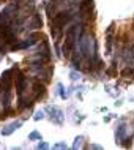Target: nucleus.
Segmentation results:
<instances>
[{
	"label": "nucleus",
	"instance_id": "obj_1",
	"mask_svg": "<svg viewBox=\"0 0 134 150\" xmlns=\"http://www.w3.org/2000/svg\"><path fill=\"white\" fill-rule=\"evenodd\" d=\"M73 19L71 11H62V13H57L54 18H52V35L55 38H59L63 32V27L66 24H70Z\"/></svg>",
	"mask_w": 134,
	"mask_h": 150
},
{
	"label": "nucleus",
	"instance_id": "obj_2",
	"mask_svg": "<svg viewBox=\"0 0 134 150\" xmlns=\"http://www.w3.org/2000/svg\"><path fill=\"white\" fill-rule=\"evenodd\" d=\"M78 32H79L78 24H73V25H70V29L66 30V40H65V46H63V55L65 57H71V54L74 52L76 43H78V40H79Z\"/></svg>",
	"mask_w": 134,
	"mask_h": 150
},
{
	"label": "nucleus",
	"instance_id": "obj_3",
	"mask_svg": "<svg viewBox=\"0 0 134 150\" xmlns=\"http://www.w3.org/2000/svg\"><path fill=\"white\" fill-rule=\"evenodd\" d=\"M25 87H27V78L22 74L21 71H18V78H16V92H18V100L24 96Z\"/></svg>",
	"mask_w": 134,
	"mask_h": 150
},
{
	"label": "nucleus",
	"instance_id": "obj_4",
	"mask_svg": "<svg viewBox=\"0 0 134 150\" xmlns=\"http://www.w3.org/2000/svg\"><path fill=\"white\" fill-rule=\"evenodd\" d=\"M33 88H35V95H33V100H39L46 95V86L41 84L39 81H33Z\"/></svg>",
	"mask_w": 134,
	"mask_h": 150
},
{
	"label": "nucleus",
	"instance_id": "obj_5",
	"mask_svg": "<svg viewBox=\"0 0 134 150\" xmlns=\"http://www.w3.org/2000/svg\"><path fill=\"white\" fill-rule=\"evenodd\" d=\"M38 36H39V35H32L28 40H25V41H22V43H19V44H14L13 49H14V51H19V49H25V47L33 46V44L36 43V38H38Z\"/></svg>",
	"mask_w": 134,
	"mask_h": 150
},
{
	"label": "nucleus",
	"instance_id": "obj_6",
	"mask_svg": "<svg viewBox=\"0 0 134 150\" xmlns=\"http://www.w3.org/2000/svg\"><path fill=\"white\" fill-rule=\"evenodd\" d=\"M21 127H22V122H21V120H18V122H14V123L8 125L5 129H2V134H3V136H10L11 133L14 131V129H18V128H21Z\"/></svg>",
	"mask_w": 134,
	"mask_h": 150
},
{
	"label": "nucleus",
	"instance_id": "obj_7",
	"mask_svg": "<svg viewBox=\"0 0 134 150\" xmlns=\"http://www.w3.org/2000/svg\"><path fill=\"white\" fill-rule=\"evenodd\" d=\"M52 111V122H55V123H59V125H62L63 123V112L60 111V109H51Z\"/></svg>",
	"mask_w": 134,
	"mask_h": 150
},
{
	"label": "nucleus",
	"instance_id": "obj_8",
	"mask_svg": "<svg viewBox=\"0 0 134 150\" xmlns=\"http://www.w3.org/2000/svg\"><path fill=\"white\" fill-rule=\"evenodd\" d=\"M93 8V0H82L80 3V11L82 13H90Z\"/></svg>",
	"mask_w": 134,
	"mask_h": 150
},
{
	"label": "nucleus",
	"instance_id": "obj_9",
	"mask_svg": "<svg viewBox=\"0 0 134 150\" xmlns=\"http://www.w3.org/2000/svg\"><path fill=\"white\" fill-rule=\"evenodd\" d=\"M80 145H82V136H79V137H76V142L73 144V149H79Z\"/></svg>",
	"mask_w": 134,
	"mask_h": 150
},
{
	"label": "nucleus",
	"instance_id": "obj_10",
	"mask_svg": "<svg viewBox=\"0 0 134 150\" xmlns=\"http://www.w3.org/2000/svg\"><path fill=\"white\" fill-rule=\"evenodd\" d=\"M28 139H39V141H41V134H39L38 131H33V133H30Z\"/></svg>",
	"mask_w": 134,
	"mask_h": 150
},
{
	"label": "nucleus",
	"instance_id": "obj_11",
	"mask_svg": "<svg viewBox=\"0 0 134 150\" xmlns=\"http://www.w3.org/2000/svg\"><path fill=\"white\" fill-rule=\"evenodd\" d=\"M57 88L60 90V96H62L63 100H66V93L63 92V86H62V84H59V86H57Z\"/></svg>",
	"mask_w": 134,
	"mask_h": 150
},
{
	"label": "nucleus",
	"instance_id": "obj_12",
	"mask_svg": "<svg viewBox=\"0 0 134 150\" xmlns=\"http://www.w3.org/2000/svg\"><path fill=\"white\" fill-rule=\"evenodd\" d=\"M41 119H44V112L43 111L36 112V114H35V120H41Z\"/></svg>",
	"mask_w": 134,
	"mask_h": 150
},
{
	"label": "nucleus",
	"instance_id": "obj_13",
	"mask_svg": "<svg viewBox=\"0 0 134 150\" xmlns=\"http://www.w3.org/2000/svg\"><path fill=\"white\" fill-rule=\"evenodd\" d=\"M54 149H66V144H65V142H59V144L54 145Z\"/></svg>",
	"mask_w": 134,
	"mask_h": 150
},
{
	"label": "nucleus",
	"instance_id": "obj_14",
	"mask_svg": "<svg viewBox=\"0 0 134 150\" xmlns=\"http://www.w3.org/2000/svg\"><path fill=\"white\" fill-rule=\"evenodd\" d=\"M47 147H49V145H47L46 142H39L38 144V149H47Z\"/></svg>",
	"mask_w": 134,
	"mask_h": 150
},
{
	"label": "nucleus",
	"instance_id": "obj_15",
	"mask_svg": "<svg viewBox=\"0 0 134 150\" xmlns=\"http://www.w3.org/2000/svg\"><path fill=\"white\" fill-rule=\"evenodd\" d=\"M71 79L73 81H78V74H76V73H71Z\"/></svg>",
	"mask_w": 134,
	"mask_h": 150
},
{
	"label": "nucleus",
	"instance_id": "obj_16",
	"mask_svg": "<svg viewBox=\"0 0 134 150\" xmlns=\"http://www.w3.org/2000/svg\"><path fill=\"white\" fill-rule=\"evenodd\" d=\"M0 2H3V0H0Z\"/></svg>",
	"mask_w": 134,
	"mask_h": 150
},
{
	"label": "nucleus",
	"instance_id": "obj_17",
	"mask_svg": "<svg viewBox=\"0 0 134 150\" xmlns=\"http://www.w3.org/2000/svg\"><path fill=\"white\" fill-rule=\"evenodd\" d=\"M0 98H2V96H0Z\"/></svg>",
	"mask_w": 134,
	"mask_h": 150
}]
</instances>
